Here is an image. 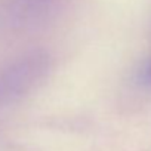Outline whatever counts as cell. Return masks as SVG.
<instances>
[{
  "label": "cell",
  "instance_id": "cell-2",
  "mask_svg": "<svg viewBox=\"0 0 151 151\" xmlns=\"http://www.w3.org/2000/svg\"><path fill=\"white\" fill-rule=\"evenodd\" d=\"M142 80L148 85H151V61L145 65L144 71H142Z\"/></svg>",
  "mask_w": 151,
  "mask_h": 151
},
{
  "label": "cell",
  "instance_id": "cell-1",
  "mask_svg": "<svg viewBox=\"0 0 151 151\" xmlns=\"http://www.w3.org/2000/svg\"><path fill=\"white\" fill-rule=\"evenodd\" d=\"M50 68L49 55L43 50L27 52L0 68V105L19 101L30 93Z\"/></svg>",
  "mask_w": 151,
  "mask_h": 151
}]
</instances>
